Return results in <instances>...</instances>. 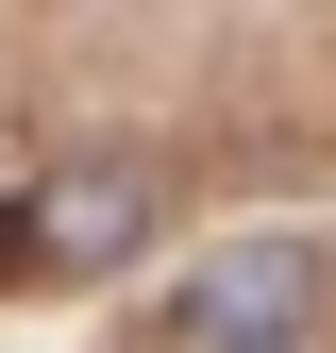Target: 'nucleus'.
<instances>
[{
    "instance_id": "1",
    "label": "nucleus",
    "mask_w": 336,
    "mask_h": 353,
    "mask_svg": "<svg viewBox=\"0 0 336 353\" xmlns=\"http://www.w3.org/2000/svg\"><path fill=\"white\" fill-rule=\"evenodd\" d=\"M303 320H319V252H303V236L202 252L185 303H168V336H219V353H303Z\"/></svg>"
},
{
    "instance_id": "2",
    "label": "nucleus",
    "mask_w": 336,
    "mask_h": 353,
    "mask_svg": "<svg viewBox=\"0 0 336 353\" xmlns=\"http://www.w3.org/2000/svg\"><path fill=\"white\" fill-rule=\"evenodd\" d=\"M17 236H34V270H118V252L151 236V185L135 168H67V185L17 202Z\"/></svg>"
},
{
    "instance_id": "3",
    "label": "nucleus",
    "mask_w": 336,
    "mask_h": 353,
    "mask_svg": "<svg viewBox=\"0 0 336 353\" xmlns=\"http://www.w3.org/2000/svg\"><path fill=\"white\" fill-rule=\"evenodd\" d=\"M168 353H219V336H168Z\"/></svg>"
}]
</instances>
